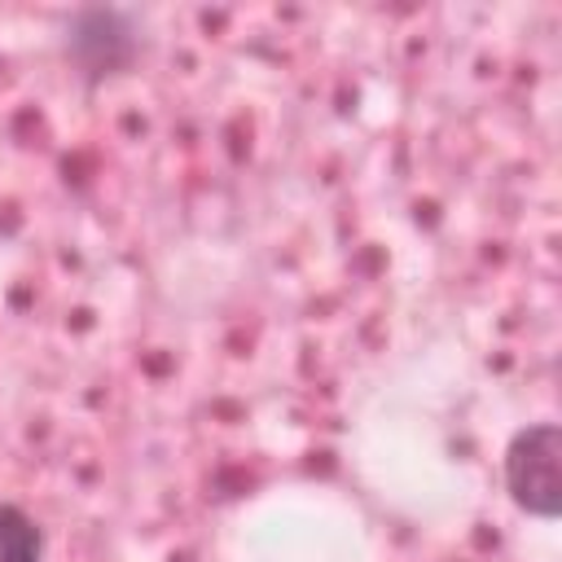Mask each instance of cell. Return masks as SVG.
I'll list each match as a JSON object with an SVG mask.
<instances>
[{"mask_svg": "<svg viewBox=\"0 0 562 562\" xmlns=\"http://www.w3.org/2000/svg\"><path fill=\"white\" fill-rule=\"evenodd\" d=\"M0 562H44V531L22 505H0Z\"/></svg>", "mask_w": 562, "mask_h": 562, "instance_id": "cell-3", "label": "cell"}, {"mask_svg": "<svg viewBox=\"0 0 562 562\" xmlns=\"http://www.w3.org/2000/svg\"><path fill=\"white\" fill-rule=\"evenodd\" d=\"M66 53L88 75H110L136 57V26L119 9H83L66 26Z\"/></svg>", "mask_w": 562, "mask_h": 562, "instance_id": "cell-2", "label": "cell"}, {"mask_svg": "<svg viewBox=\"0 0 562 562\" xmlns=\"http://www.w3.org/2000/svg\"><path fill=\"white\" fill-rule=\"evenodd\" d=\"M505 492L509 501L553 522L562 514V430L553 422L522 426L505 448Z\"/></svg>", "mask_w": 562, "mask_h": 562, "instance_id": "cell-1", "label": "cell"}]
</instances>
